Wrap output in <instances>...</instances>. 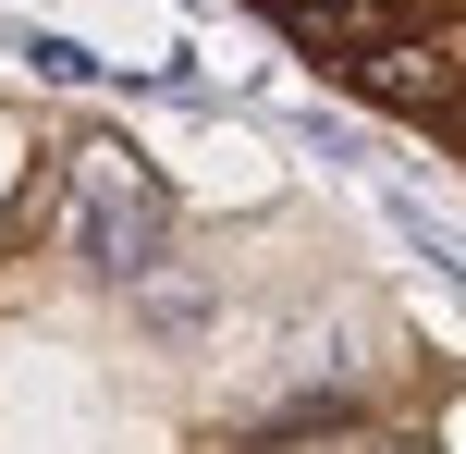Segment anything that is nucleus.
<instances>
[{
    "mask_svg": "<svg viewBox=\"0 0 466 454\" xmlns=\"http://www.w3.org/2000/svg\"><path fill=\"white\" fill-rule=\"evenodd\" d=\"M49 209H62V258L86 270L98 295H136L147 270L185 258V209H172L160 160H147L136 136H111V123H86V136L49 160Z\"/></svg>",
    "mask_w": 466,
    "mask_h": 454,
    "instance_id": "f257e3e1",
    "label": "nucleus"
},
{
    "mask_svg": "<svg viewBox=\"0 0 466 454\" xmlns=\"http://www.w3.org/2000/svg\"><path fill=\"white\" fill-rule=\"evenodd\" d=\"M344 98L369 111H405V123H466V37L454 25H380L369 49H344Z\"/></svg>",
    "mask_w": 466,
    "mask_h": 454,
    "instance_id": "f03ea898",
    "label": "nucleus"
},
{
    "mask_svg": "<svg viewBox=\"0 0 466 454\" xmlns=\"http://www.w3.org/2000/svg\"><path fill=\"white\" fill-rule=\"evenodd\" d=\"M221 442L307 454V442H418V430H380V406H369V393H270V406H246Z\"/></svg>",
    "mask_w": 466,
    "mask_h": 454,
    "instance_id": "7ed1b4c3",
    "label": "nucleus"
},
{
    "mask_svg": "<svg viewBox=\"0 0 466 454\" xmlns=\"http://www.w3.org/2000/svg\"><path fill=\"white\" fill-rule=\"evenodd\" d=\"M13 49H25V62L49 74V86H98V49H74V37H37V25H25Z\"/></svg>",
    "mask_w": 466,
    "mask_h": 454,
    "instance_id": "20e7f679",
    "label": "nucleus"
},
{
    "mask_svg": "<svg viewBox=\"0 0 466 454\" xmlns=\"http://www.w3.org/2000/svg\"><path fill=\"white\" fill-rule=\"evenodd\" d=\"M295 136L319 147V160H344V172H369V136H356L344 111H295Z\"/></svg>",
    "mask_w": 466,
    "mask_h": 454,
    "instance_id": "39448f33",
    "label": "nucleus"
}]
</instances>
